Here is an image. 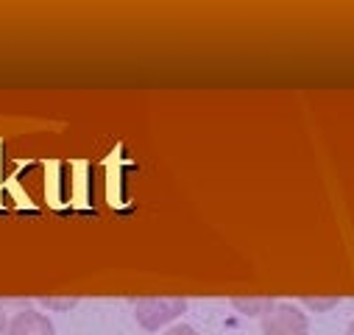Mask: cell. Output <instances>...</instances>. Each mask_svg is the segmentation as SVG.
Returning <instances> with one entry per match:
<instances>
[{
	"label": "cell",
	"mask_w": 354,
	"mask_h": 335,
	"mask_svg": "<svg viewBox=\"0 0 354 335\" xmlns=\"http://www.w3.org/2000/svg\"><path fill=\"white\" fill-rule=\"evenodd\" d=\"M187 310V302L185 299H167V296H153V299H140L134 305V316H137V324L142 329H159L165 324H170L173 318H179L182 313Z\"/></svg>",
	"instance_id": "1"
},
{
	"label": "cell",
	"mask_w": 354,
	"mask_h": 335,
	"mask_svg": "<svg viewBox=\"0 0 354 335\" xmlns=\"http://www.w3.org/2000/svg\"><path fill=\"white\" fill-rule=\"evenodd\" d=\"M262 335H310V321L293 305H274L262 316Z\"/></svg>",
	"instance_id": "2"
},
{
	"label": "cell",
	"mask_w": 354,
	"mask_h": 335,
	"mask_svg": "<svg viewBox=\"0 0 354 335\" xmlns=\"http://www.w3.org/2000/svg\"><path fill=\"white\" fill-rule=\"evenodd\" d=\"M6 335H53V324L37 310H23L9 321Z\"/></svg>",
	"instance_id": "3"
},
{
	"label": "cell",
	"mask_w": 354,
	"mask_h": 335,
	"mask_svg": "<svg viewBox=\"0 0 354 335\" xmlns=\"http://www.w3.org/2000/svg\"><path fill=\"white\" fill-rule=\"evenodd\" d=\"M234 307H240L248 316H265L274 307V299H234Z\"/></svg>",
	"instance_id": "4"
},
{
	"label": "cell",
	"mask_w": 354,
	"mask_h": 335,
	"mask_svg": "<svg viewBox=\"0 0 354 335\" xmlns=\"http://www.w3.org/2000/svg\"><path fill=\"white\" fill-rule=\"evenodd\" d=\"M337 299H313V296H304V305L315 307V310H324V307H332Z\"/></svg>",
	"instance_id": "5"
},
{
	"label": "cell",
	"mask_w": 354,
	"mask_h": 335,
	"mask_svg": "<svg viewBox=\"0 0 354 335\" xmlns=\"http://www.w3.org/2000/svg\"><path fill=\"white\" fill-rule=\"evenodd\" d=\"M165 335H198L193 327H187V324H179V327H173V329H167Z\"/></svg>",
	"instance_id": "6"
},
{
	"label": "cell",
	"mask_w": 354,
	"mask_h": 335,
	"mask_svg": "<svg viewBox=\"0 0 354 335\" xmlns=\"http://www.w3.org/2000/svg\"><path fill=\"white\" fill-rule=\"evenodd\" d=\"M346 335H354V321L348 324V329H346Z\"/></svg>",
	"instance_id": "7"
}]
</instances>
